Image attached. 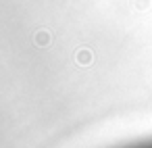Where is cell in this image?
I'll use <instances>...</instances> for the list:
<instances>
[{
	"mask_svg": "<svg viewBox=\"0 0 152 148\" xmlns=\"http://www.w3.org/2000/svg\"><path fill=\"white\" fill-rule=\"evenodd\" d=\"M146 148H152V146H146Z\"/></svg>",
	"mask_w": 152,
	"mask_h": 148,
	"instance_id": "cell-1",
	"label": "cell"
}]
</instances>
